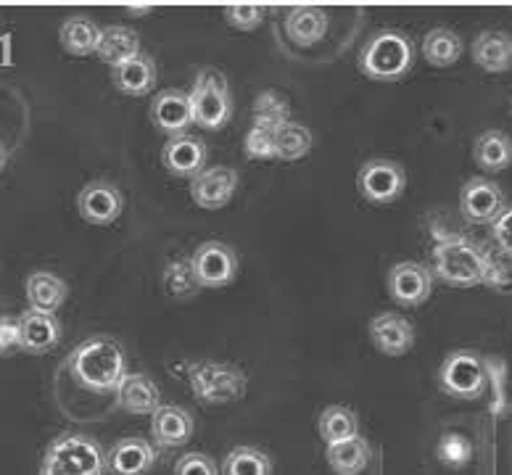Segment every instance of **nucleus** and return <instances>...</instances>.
<instances>
[{
    "instance_id": "f257e3e1",
    "label": "nucleus",
    "mask_w": 512,
    "mask_h": 475,
    "mask_svg": "<svg viewBox=\"0 0 512 475\" xmlns=\"http://www.w3.org/2000/svg\"><path fill=\"white\" fill-rule=\"evenodd\" d=\"M69 373L82 388L96 394H111L127 378L125 349L109 336L88 338L72 351Z\"/></svg>"
},
{
    "instance_id": "f03ea898",
    "label": "nucleus",
    "mask_w": 512,
    "mask_h": 475,
    "mask_svg": "<svg viewBox=\"0 0 512 475\" xmlns=\"http://www.w3.org/2000/svg\"><path fill=\"white\" fill-rule=\"evenodd\" d=\"M359 72L375 82H399L415 66V45L404 32L378 30L359 51Z\"/></svg>"
},
{
    "instance_id": "7ed1b4c3",
    "label": "nucleus",
    "mask_w": 512,
    "mask_h": 475,
    "mask_svg": "<svg viewBox=\"0 0 512 475\" xmlns=\"http://www.w3.org/2000/svg\"><path fill=\"white\" fill-rule=\"evenodd\" d=\"M433 272L454 288H473L486 283L489 254L462 235H439V243L433 249Z\"/></svg>"
},
{
    "instance_id": "20e7f679",
    "label": "nucleus",
    "mask_w": 512,
    "mask_h": 475,
    "mask_svg": "<svg viewBox=\"0 0 512 475\" xmlns=\"http://www.w3.org/2000/svg\"><path fill=\"white\" fill-rule=\"evenodd\" d=\"M106 452L88 433H61L40 462V475H103Z\"/></svg>"
},
{
    "instance_id": "39448f33",
    "label": "nucleus",
    "mask_w": 512,
    "mask_h": 475,
    "mask_svg": "<svg viewBox=\"0 0 512 475\" xmlns=\"http://www.w3.org/2000/svg\"><path fill=\"white\" fill-rule=\"evenodd\" d=\"M193 122L204 130H220L233 119L235 103L227 77L217 69H201L191 88Z\"/></svg>"
},
{
    "instance_id": "423d86ee",
    "label": "nucleus",
    "mask_w": 512,
    "mask_h": 475,
    "mask_svg": "<svg viewBox=\"0 0 512 475\" xmlns=\"http://www.w3.org/2000/svg\"><path fill=\"white\" fill-rule=\"evenodd\" d=\"M188 383L204 404H230L246 396L249 378L230 362H193L188 365Z\"/></svg>"
},
{
    "instance_id": "0eeeda50",
    "label": "nucleus",
    "mask_w": 512,
    "mask_h": 475,
    "mask_svg": "<svg viewBox=\"0 0 512 475\" xmlns=\"http://www.w3.org/2000/svg\"><path fill=\"white\" fill-rule=\"evenodd\" d=\"M439 383L454 399H481L486 391V365L476 351H452L439 370Z\"/></svg>"
},
{
    "instance_id": "6e6552de",
    "label": "nucleus",
    "mask_w": 512,
    "mask_h": 475,
    "mask_svg": "<svg viewBox=\"0 0 512 475\" xmlns=\"http://www.w3.org/2000/svg\"><path fill=\"white\" fill-rule=\"evenodd\" d=\"M407 188V175L402 164L391 159H370L357 172V190L367 204L388 206Z\"/></svg>"
},
{
    "instance_id": "1a4fd4ad",
    "label": "nucleus",
    "mask_w": 512,
    "mask_h": 475,
    "mask_svg": "<svg viewBox=\"0 0 512 475\" xmlns=\"http://www.w3.org/2000/svg\"><path fill=\"white\" fill-rule=\"evenodd\" d=\"M505 193L486 177H470L460 190V212L470 225H494L505 212Z\"/></svg>"
},
{
    "instance_id": "9d476101",
    "label": "nucleus",
    "mask_w": 512,
    "mask_h": 475,
    "mask_svg": "<svg viewBox=\"0 0 512 475\" xmlns=\"http://www.w3.org/2000/svg\"><path fill=\"white\" fill-rule=\"evenodd\" d=\"M388 293L402 307H420L431 299L433 272L420 262H399L388 270Z\"/></svg>"
},
{
    "instance_id": "9b49d317",
    "label": "nucleus",
    "mask_w": 512,
    "mask_h": 475,
    "mask_svg": "<svg viewBox=\"0 0 512 475\" xmlns=\"http://www.w3.org/2000/svg\"><path fill=\"white\" fill-rule=\"evenodd\" d=\"M196 275L204 288H225L238 275V256L235 251L220 241H206L191 256Z\"/></svg>"
},
{
    "instance_id": "f8f14e48",
    "label": "nucleus",
    "mask_w": 512,
    "mask_h": 475,
    "mask_svg": "<svg viewBox=\"0 0 512 475\" xmlns=\"http://www.w3.org/2000/svg\"><path fill=\"white\" fill-rule=\"evenodd\" d=\"M77 209H80L82 220L90 222V225H114L125 209V196L114 183L93 180L82 188L80 198H77Z\"/></svg>"
},
{
    "instance_id": "ddd939ff",
    "label": "nucleus",
    "mask_w": 512,
    "mask_h": 475,
    "mask_svg": "<svg viewBox=\"0 0 512 475\" xmlns=\"http://www.w3.org/2000/svg\"><path fill=\"white\" fill-rule=\"evenodd\" d=\"M206 159H209V148L201 138L191 135V132H183V135H175L164 143V151H161V161L167 167L169 175L183 177V180H193L206 169Z\"/></svg>"
},
{
    "instance_id": "4468645a",
    "label": "nucleus",
    "mask_w": 512,
    "mask_h": 475,
    "mask_svg": "<svg viewBox=\"0 0 512 475\" xmlns=\"http://www.w3.org/2000/svg\"><path fill=\"white\" fill-rule=\"evenodd\" d=\"M241 177L233 167H209L191 180V198L198 209H222L233 201Z\"/></svg>"
},
{
    "instance_id": "2eb2a0df",
    "label": "nucleus",
    "mask_w": 512,
    "mask_h": 475,
    "mask_svg": "<svg viewBox=\"0 0 512 475\" xmlns=\"http://www.w3.org/2000/svg\"><path fill=\"white\" fill-rule=\"evenodd\" d=\"M151 122L161 132H167L169 138L188 132V127L193 125L191 95L175 88L159 90L151 101Z\"/></svg>"
},
{
    "instance_id": "dca6fc26",
    "label": "nucleus",
    "mask_w": 512,
    "mask_h": 475,
    "mask_svg": "<svg viewBox=\"0 0 512 475\" xmlns=\"http://www.w3.org/2000/svg\"><path fill=\"white\" fill-rule=\"evenodd\" d=\"M370 338H373L375 349L386 354V357H402L415 344V328H412L407 317L386 312V315L373 317Z\"/></svg>"
},
{
    "instance_id": "f3484780",
    "label": "nucleus",
    "mask_w": 512,
    "mask_h": 475,
    "mask_svg": "<svg viewBox=\"0 0 512 475\" xmlns=\"http://www.w3.org/2000/svg\"><path fill=\"white\" fill-rule=\"evenodd\" d=\"M156 465V449L146 439H122L106 452L111 475H146Z\"/></svg>"
},
{
    "instance_id": "a211bd4d",
    "label": "nucleus",
    "mask_w": 512,
    "mask_h": 475,
    "mask_svg": "<svg viewBox=\"0 0 512 475\" xmlns=\"http://www.w3.org/2000/svg\"><path fill=\"white\" fill-rule=\"evenodd\" d=\"M151 433L161 449H177V446L188 444L193 436L191 412L175 407V404H161L151 415Z\"/></svg>"
},
{
    "instance_id": "6ab92c4d",
    "label": "nucleus",
    "mask_w": 512,
    "mask_h": 475,
    "mask_svg": "<svg viewBox=\"0 0 512 475\" xmlns=\"http://www.w3.org/2000/svg\"><path fill=\"white\" fill-rule=\"evenodd\" d=\"M114 394H117L119 410L132 412V415H154L161 407L159 386L143 373H127Z\"/></svg>"
},
{
    "instance_id": "aec40b11",
    "label": "nucleus",
    "mask_w": 512,
    "mask_h": 475,
    "mask_svg": "<svg viewBox=\"0 0 512 475\" xmlns=\"http://www.w3.org/2000/svg\"><path fill=\"white\" fill-rule=\"evenodd\" d=\"M19 328H22L24 351L37 354V357L56 349V344L61 341V322L56 320V315H45V312L27 309L19 317Z\"/></svg>"
},
{
    "instance_id": "412c9836",
    "label": "nucleus",
    "mask_w": 512,
    "mask_h": 475,
    "mask_svg": "<svg viewBox=\"0 0 512 475\" xmlns=\"http://www.w3.org/2000/svg\"><path fill=\"white\" fill-rule=\"evenodd\" d=\"M156 80H159L156 64L151 56H146V53H140L135 59L125 61V64H119L111 69V82H114V88L125 95H148L156 88Z\"/></svg>"
},
{
    "instance_id": "4be33fe9",
    "label": "nucleus",
    "mask_w": 512,
    "mask_h": 475,
    "mask_svg": "<svg viewBox=\"0 0 512 475\" xmlns=\"http://www.w3.org/2000/svg\"><path fill=\"white\" fill-rule=\"evenodd\" d=\"M473 61L483 72L502 74L512 69V37L507 32L486 30L473 40Z\"/></svg>"
},
{
    "instance_id": "5701e85b",
    "label": "nucleus",
    "mask_w": 512,
    "mask_h": 475,
    "mask_svg": "<svg viewBox=\"0 0 512 475\" xmlns=\"http://www.w3.org/2000/svg\"><path fill=\"white\" fill-rule=\"evenodd\" d=\"M140 37L138 32L130 30V27H122V24H111V27H103L101 32V43H98L96 56L109 64L111 69L125 61L140 56Z\"/></svg>"
},
{
    "instance_id": "b1692460",
    "label": "nucleus",
    "mask_w": 512,
    "mask_h": 475,
    "mask_svg": "<svg viewBox=\"0 0 512 475\" xmlns=\"http://www.w3.org/2000/svg\"><path fill=\"white\" fill-rule=\"evenodd\" d=\"M330 27L328 14L317 6H296L286 16V35L296 45L320 43Z\"/></svg>"
},
{
    "instance_id": "393cba45",
    "label": "nucleus",
    "mask_w": 512,
    "mask_h": 475,
    "mask_svg": "<svg viewBox=\"0 0 512 475\" xmlns=\"http://www.w3.org/2000/svg\"><path fill=\"white\" fill-rule=\"evenodd\" d=\"M473 161L483 172H505L512 164V138L502 130L481 132L473 143Z\"/></svg>"
},
{
    "instance_id": "a878e982",
    "label": "nucleus",
    "mask_w": 512,
    "mask_h": 475,
    "mask_svg": "<svg viewBox=\"0 0 512 475\" xmlns=\"http://www.w3.org/2000/svg\"><path fill=\"white\" fill-rule=\"evenodd\" d=\"M66 296H69V288L53 272H32L27 278V301H30V309H35V312L56 315V309H61Z\"/></svg>"
},
{
    "instance_id": "bb28decb",
    "label": "nucleus",
    "mask_w": 512,
    "mask_h": 475,
    "mask_svg": "<svg viewBox=\"0 0 512 475\" xmlns=\"http://www.w3.org/2000/svg\"><path fill=\"white\" fill-rule=\"evenodd\" d=\"M101 32V27H98L93 19H88V16H72V19H66V22L61 24V48H64L69 56H90V53L98 51Z\"/></svg>"
},
{
    "instance_id": "cd10ccee",
    "label": "nucleus",
    "mask_w": 512,
    "mask_h": 475,
    "mask_svg": "<svg viewBox=\"0 0 512 475\" xmlns=\"http://www.w3.org/2000/svg\"><path fill=\"white\" fill-rule=\"evenodd\" d=\"M370 444L362 436L325 446V460L336 475H359L370 465Z\"/></svg>"
},
{
    "instance_id": "c85d7f7f",
    "label": "nucleus",
    "mask_w": 512,
    "mask_h": 475,
    "mask_svg": "<svg viewBox=\"0 0 512 475\" xmlns=\"http://www.w3.org/2000/svg\"><path fill=\"white\" fill-rule=\"evenodd\" d=\"M317 431H320V439L325 441V446L341 444V441L357 439L359 420H357V415L349 410V407L333 404V407H325V410L320 412Z\"/></svg>"
},
{
    "instance_id": "c756f323",
    "label": "nucleus",
    "mask_w": 512,
    "mask_h": 475,
    "mask_svg": "<svg viewBox=\"0 0 512 475\" xmlns=\"http://www.w3.org/2000/svg\"><path fill=\"white\" fill-rule=\"evenodd\" d=\"M462 37L447 27H436L423 37V56L428 64L433 66H452L460 61L462 56Z\"/></svg>"
},
{
    "instance_id": "7c9ffc66",
    "label": "nucleus",
    "mask_w": 512,
    "mask_h": 475,
    "mask_svg": "<svg viewBox=\"0 0 512 475\" xmlns=\"http://www.w3.org/2000/svg\"><path fill=\"white\" fill-rule=\"evenodd\" d=\"M161 283H164V291L172 299H191V296H196L204 288L196 275L193 259H185V256L167 262V267L161 272Z\"/></svg>"
},
{
    "instance_id": "2f4dec72",
    "label": "nucleus",
    "mask_w": 512,
    "mask_h": 475,
    "mask_svg": "<svg viewBox=\"0 0 512 475\" xmlns=\"http://www.w3.org/2000/svg\"><path fill=\"white\" fill-rule=\"evenodd\" d=\"M222 475H272V462L256 446H235L222 460Z\"/></svg>"
},
{
    "instance_id": "473e14b6",
    "label": "nucleus",
    "mask_w": 512,
    "mask_h": 475,
    "mask_svg": "<svg viewBox=\"0 0 512 475\" xmlns=\"http://www.w3.org/2000/svg\"><path fill=\"white\" fill-rule=\"evenodd\" d=\"M312 146H315L312 130L299 125V122H288L278 132V154H275V159L299 161L312 151Z\"/></svg>"
},
{
    "instance_id": "72a5a7b5",
    "label": "nucleus",
    "mask_w": 512,
    "mask_h": 475,
    "mask_svg": "<svg viewBox=\"0 0 512 475\" xmlns=\"http://www.w3.org/2000/svg\"><path fill=\"white\" fill-rule=\"evenodd\" d=\"M254 122L275 127L288 125L291 122V106H288L286 95L278 93V90H264V93L256 95Z\"/></svg>"
},
{
    "instance_id": "f704fd0d",
    "label": "nucleus",
    "mask_w": 512,
    "mask_h": 475,
    "mask_svg": "<svg viewBox=\"0 0 512 475\" xmlns=\"http://www.w3.org/2000/svg\"><path fill=\"white\" fill-rule=\"evenodd\" d=\"M278 132H280V127L254 122V125H251V130L246 132V140H243L246 156L254 161L275 159V154H278Z\"/></svg>"
},
{
    "instance_id": "c9c22d12",
    "label": "nucleus",
    "mask_w": 512,
    "mask_h": 475,
    "mask_svg": "<svg viewBox=\"0 0 512 475\" xmlns=\"http://www.w3.org/2000/svg\"><path fill=\"white\" fill-rule=\"evenodd\" d=\"M436 457L447 468H462L473 460V444L462 433H444L439 446H436Z\"/></svg>"
},
{
    "instance_id": "e433bc0d",
    "label": "nucleus",
    "mask_w": 512,
    "mask_h": 475,
    "mask_svg": "<svg viewBox=\"0 0 512 475\" xmlns=\"http://www.w3.org/2000/svg\"><path fill=\"white\" fill-rule=\"evenodd\" d=\"M483 365H486V378L491 383V391H494V402H491V412L497 417H502L505 412V402H507V394H505V359L499 357H486L483 359Z\"/></svg>"
},
{
    "instance_id": "4c0bfd02",
    "label": "nucleus",
    "mask_w": 512,
    "mask_h": 475,
    "mask_svg": "<svg viewBox=\"0 0 512 475\" xmlns=\"http://www.w3.org/2000/svg\"><path fill=\"white\" fill-rule=\"evenodd\" d=\"M225 19L235 30L251 32L264 22V8L254 3H235V6H225Z\"/></svg>"
},
{
    "instance_id": "58836bf2",
    "label": "nucleus",
    "mask_w": 512,
    "mask_h": 475,
    "mask_svg": "<svg viewBox=\"0 0 512 475\" xmlns=\"http://www.w3.org/2000/svg\"><path fill=\"white\" fill-rule=\"evenodd\" d=\"M494 291H512V259L505 254L491 256L489 254V272H486V283Z\"/></svg>"
},
{
    "instance_id": "ea45409f",
    "label": "nucleus",
    "mask_w": 512,
    "mask_h": 475,
    "mask_svg": "<svg viewBox=\"0 0 512 475\" xmlns=\"http://www.w3.org/2000/svg\"><path fill=\"white\" fill-rule=\"evenodd\" d=\"M175 475H220V468L209 454L191 452L177 460Z\"/></svg>"
},
{
    "instance_id": "a19ab883",
    "label": "nucleus",
    "mask_w": 512,
    "mask_h": 475,
    "mask_svg": "<svg viewBox=\"0 0 512 475\" xmlns=\"http://www.w3.org/2000/svg\"><path fill=\"white\" fill-rule=\"evenodd\" d=\"M16 351H24L19 320L0 317V357H11V354H16Z\"/></svg>"
},
{
    "instance_id": "79ce46f5",
    "label": "nucleus",
    "mask_w": 512,
    "mask_h": 475,
    "mask_svg": "<svg viewBox=\"0 0 512 475\" xmlns=\"http://www.w3.org/2000/svg\"><path fill=\"white\" fill-rule=\"evenodd\" d=\"M491 238L497 243L499 254H505L512 259V204L505 212L499 214V220L491 225Z\"/></svg>"
},
{
    "instance_id": "37998d69",
    "label": "nucleus",
    "mask_w": 512,
    "mask_h": 475,
    "mask_svg": "<svg viewBox=\"0 0 512 475\" xmlns=\"http://www.w3.org/2000/svg\"><path fill=\"white\" fill-rule=\"evenodd\" d=\"M6 164H8V151H6V146L0 143V172H3V167H6Z\"/></svg>"
},
{
    "instance_id": "c03bdc74",
    "label": "nucleus",
    "mask_w": 512,
    "mask_h": 475,
    "mask_svg": "<svg viewBox=\"0 0 512 475\" xmlns=\"http://www.w3.org/2000/svg\"><path fill=\"white\" fill-rule=\"evenodd\" d=\"M148 8L151 6H130V11H132V16H143L140 11H148Z\"/></svg>"
}]
</instances>
